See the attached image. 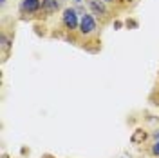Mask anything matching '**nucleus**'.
Segmentation results:
<instances>
[{
	"label": "nucleus",
	"mask_w": 159,
	"mask_h": 158,
	"mask_svg": "<svg viewBox=\"0 0 159 158\" xmlns=\"http://www.w3.org/2000/svg\"><path fill=\"white\" fill-rule=\"evenodd\" d=\"M98 29V22L94 18V15L92 13H83L81 15V18H80V27L78 31L83 35V37H90V35H94Z\"/></svg>",
	"instance_id": "f257e3e1"
},
{
	"label": "nucleus",
	"mask_w": 159,
	"mask_h": 158,
	"mask_svg": "<svg viewBox=\"0 0 159 158\" xmlns=\"http://www.w3.org/2000/svg\"><path fill=\"white\" fill-rule=\"evenodd\" d=\"M80 17L78 11L74 7H65L61 13V22H63V27L67 31H76L80 27Z\"/></svg>",
	"instance_id": "f03ea898"
},
{
	"label": "nucleus",
	"mask_w": 159,
	"mask_h": 158,
	"mask_svg": "<svg viewBox=\"0 0 159 158\" xmlns=\"http://www.w3.org/2000/svg\"><path fill=\"white\" fill-rule=\"evenodd\" d=\"M87 6H89V9L92 15H96V17H107L109 15V9H107V6H105V2L103 0H87Z\"/></svg>",
	"instance_id": "7ed1b4c3"
},
{
	"label": "nucleus",
	"mask_w": 159,
	"mask_h": 158,
	"mask_svg": "<svg viewBox=\"0 0 159 158\" xmlns=\"http://www.w3.org/2000/svg\"><path fill=\"white\" fill-rule=\"evenodd\" d=\"M20 9L22 13H38L42 9V0H22V4H20Z\"/></svg>",
	"instance_id": "20e7f679"
},
{
	"label": "nucleus",
	"mask_w": 159,
	"mask_h": 158,
	"mask_svg": "<svg viewBox=\"0 0 159 158\" xmlns=\"http://www.w3.org/2000/svg\"><path fill=\"white\" fill-rule=\"evenodd\" d=\"M42 9L47 15H52L60 9V0H42Z\"/></svg>",
	"instance_id": "39448f33"
},
{
	"label": "nucleus",
	"mask_w": 159,
	"mask_h": 158,
	"mask_svg": "<svg viewBox=\"0 0 159 158\" xmlns=\"http://www.w3.org/2000/svg\"><path fill=\"white\" fill-rule=\"evenodd\" d=\"M9 47H11V40H9V37H7V35L4 33V35H2V49L7 51Z\"/></svg>",
	"instance_id": "423d86ee"
},
{
	"label": "nucleus",
	"mask_w": 159,
	"mask_h": 158,
	"mask_svg": "<svg viewBox=\"0 0 159 158\" xmlns=\"http://www.w3.org/2000/svg\"><path fill=\"white\" fill-rule=\"evenodd\" d=\"M150 153H152L154 156H159V142H154V144H152V147H150Z\"/></svg>",
	"instance_id": "0eeeda50"
},
{
	"label": "nucleus",
	"mask_w": 159,
	"mask_h": 158,
	"mask_svg": "<svg viewBox=\"0 0 159 158\" xmlns=\"http://www.w3.org/2000/svg\"><path fill=\"white\" fill-rule=\"evenodd\" d=\"M152 136H154L156 142H159V131H154V133H152Z\"/></svg>",
	"instance_id": "6e6552de"
},
{
	"label": "nucleus",
	"mask_w": 159,
	"mask_h": 158,
	"mask_svg": "<svg viewBox=\"0 0 159 158\" xmlns=\"http://www.w3.org/2000/svg\"><path fill=\"white\" fill-rule=\"evenodd\" d=\"M103 2H107V4H114L116 0H103Z\"/></svg>",
	"instance_id": "1a4fd4ad"
},
{
	"label": "nucleus",
	"mask_w": 159,
	"mask_h": 158,
	"mask_svg": "<svg viewBox=\"0 0 159 158\" xmlns=\"http://www.w3.org/2000/svg\"><path fill=\"white\" fill-rule=\"evenodd\" d=\"M0 4H2V6H6V0H0Z\"/></svg>",
	"instance_id": "9d476101"
},
{
	"label": "nucleus",
	"mask_w": 159,
	"mask_h": 158,
	"mask_svg": "<svg viewBox=\"0 0 159 158\" xmlns=\"http://www.w3.org/2000/svg\"><path fill=\"white\" fill-rule=\"evenodd\" d=\"M76 2H78V4H81V2H83V0H76Z\"/></svg>",
	"instance_id": "9b49d317"
}]
</instances>
